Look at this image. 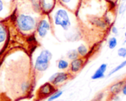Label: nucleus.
I'll return each mask as SVG.
<instances>
[{
    "label": "nucleus",
    "instance_id": "f257e3e1",
    "mask_svg": "<svg viewBox=\"0 0 126 101\" xmlns=\"http://www.w3.org/2000/svg\"><path fill=\"white\" fill-rule=\"evenodd\" d=\"M52 54L48 50H43L35 60L34 68L38 72H44L46 71L49 66V62L52 59Z\"/></svg>",
    "mask_w": 126,
    "mask_h": 101
},
{
    "label": "nucleus",
    "instance_id": "f03ea898",
    "mask_svg": "<svg viewBox=\"0 0 126 101\" xmlns=\"http://www.w3.org/2000/svg\"><path fill=\"white\" fill-rule=\"evenodd\" d=\"M18 29L22 32H29L34 30L36 27L35 19L29 15L21 14L16 18Z\"/></svg>",
    "mask_w": 126,
    "mask_h": 101
},
{
    "label": "nucleus",
    "instance_id": "7ed1b4c3",
    "mask_svg": "<svg viewBox=\"0 0 126 101\" xmlns=\"http://www.w3.org/2000/svg\"><path fill=\"white\" fill-rule=\"evenodd\" d=\"M54 22L55 25L61 26L64 30H68L71 27V21L68 13L64 9H59L54 16Z\"/></svg>",
    "mask_w": 126,
    "mask_h": 101
},
{
    "label": "nucleus",
    "instance_id": "20e7f679",
    "mask_svg": "<svg viewBox=\"0 0 126 101\" xmlns=\"http://www.w3.org/2000/svg\"><path fill=\"white\" fill-rule=\"evenodd\" d=\"M56 87L49 81L44 84L42 86L39 87V89L37 91V97L39 99H44L47 98H49L50 95H52L55 91Z\"/></svg>",
    "mask_w": 126,
    "mask_h": 101
},
{
    "label": "nucleus",
    "instance_id": "39448f33",
    "mask_svg": "<svg viewBox=\"0 0 126 101\" xmlns=\"http://www.w3.org/2000/svg\"><path fill=\"white\" fill-rule=\"evenodd\" d=\"M71 74L69 72H61L53 74L49 79V81L52 83L55 86L61 85L64 82L67 81L71 78Z\"/></svg>",
    "mask_w": 126,
    "mask_h": 101
},
{
    "label": "nucleus",
    "instance_id": "423d86ee",
    "mask_svg": "<svg viewBox=\"0 0 126 101\" xmlns=\"http://www.w3.org/2000/svg\"><path fill=\"white\" fill-rule=\"evenodd\" d=\"M85 64V59L83 58H78L75 60L71 61L69 64V70L72 74H76L79 72Z\"/></svg>",
    "mask_w": 126,
    "mask_h": 101
},
{
    "label": "nucleus",
    "instance_id": "0eeeda50",
    "mask_svg": "<svg viewBox=\"0 0 126 101\" xmlns=\"http://www.w3.org/2000/svg\"><path fill=\"white\" fill-rule=\"evenodd\" d=\"M49 30H50V24L49 21H47L46 19L41 20L37 27V32H38L39 37L44 38L47 35V32Z\"/></svg>",
    "mask_w": 126,
    "mask_h": 101
},
{
    "label": "nucleus",
    "instance_id": "6e6552de",
    "mask_svg": "<svg viewBox=\"0 0 126 101\" xmlns=\"http://www.w3.org/2000/svg\"><path fill=\"white\" fill-rule=\"evenodd\" d=\"M126 84V80H122L119 81L114 84H113L110 87H109V94L111 97L118 95L119 93L121 92L123 86Z\"/></svg>",
    "mask_w": 126,
    "mask_h": 101
},
{
    "label": "nucleus",
    "instance_id": "1a4fd4ad",
    "mask_svg": "<svg viewBox=\"0 0 126 101\" xmlns=\"http://www.w3.org/2000/svg\"><path fill=\"white\" fill-rule=\"evenodd\" d=\"M107 64H102L98 69L94 72V73L92 76V80H98V79H102L105 78V73L107 70Z\"/></svg>",
    "mask_w": 126,
    "mask_h": 101
},
{
    "label": "nucleus",
    "instance_id": "9d476101",
    "mask_svg": "<svg viewBox=\"0 0 126 101\" xmlns=\"http://www.w3.org/2000/svg\"><path fill=\"white\" fill-rule=\"evenodd\" d=\"M77 52L79 55V57L80 58H86L87 56V55L89 54V49L88 47L84 45V44H80V46H78V47L77 48Z\"/></svg>",
    "mask_w": 126,
    "mask_h": 101
},
{
    "label": "nucleus",
    "instance_id": "9b49d317",
    "mask_svg": "<svg viewBox=\"0 0 126 101\" xmlns=\"http://www.w3.org/2000/svg\"><path fill=\"white\" fill-rule=\"evenodd\" d=\"M7 38V30L5 26L0 22V44L4 43Z\"/></svg>",
    "mask_w": 126,
    "mask_h": 101
},
{
    "label": "nucleus",
    "instance_id": "f8f14e48",
    "mask_svg": "<svg viewBox=\"0 0 126 101\" xmlns=\"http://www.w3.org/2000/svg\"><path fill=\"white\" fill-rule=\"evenodd\" d=\"M93 24L97 27H100L101 29H106L108 26L105 22V21L100 18H94L93 20Z\"/></svg>",
    "mask_w": 126,
    "mask_h": 101
},
{
    "label": "nucleus",
    "instance_id": "ddd939ff",
    "mask_svg": "<svg viewBox=\"0 0 126 101\" xmlns=\"http://www.w3.org/2000/svg\"><path fill=\"white\" fill-rule=\"evenodd\" d=\"M126 67V60L125 61H123L121 64H120L119 65H117L116 67H114L113 69H111V71H110V72L109 73V75H108V76L109 77V76H111L112 75H114V73H116V72H117L118 71H120V70H121L122 69H123L124 67Z\"/></svg>",
    "mask_w": 126,
    "mask_h": 101
},
{
    "label": "nucleus",
    "instance_id": "4468645a",
    "mask_svg": "<svg viewBox=\"0 0 126 101\" xmlns=\"http://www.w3.org/2000/svg\"><path fill=\"white\" fill-rule=\"evenodd\" d=\"M69 67V63L63 59H61L58 62V68L61 70H65L67 69Z\"/></svg>",
    "mask_w": 126,
    "mask_h": 101
},
{
    "label": "nucleus",
    "instance_id": "2eb2a0df",
    "mask_svg": "<svg viewBox=\"0 0 126 101\" xmlns=\"http://www.w3.org/2000/svg\"><path fill=\"white\" fill-rule=\"evenodd\" d=\"M118 44V41L116 37H111L108 41V47L110 50H114Z\"/></svg>",
    "mask_w": 126,
    "mask_h": 101
},
{
    "label": "nucleus",
    "instance_id": "dca6fc26",
    "mask_svg": "<svg viewBox=\"0 0 126 101\" xmlns=\"http://www.w3.org/2000/svg\"><path fill=\"white\" fill-rule=\"evenodd\" d=\"M63 95V91L61 90H56L52 95H50L47 101H56L58 98H59L61 95Z\"/></svg>",
    "mask_w": 126,
    "mask_h": 101
},
{
    "label": "nucleus",
    "instance_id": "f3484780",
    "mask_svg": "<svg viewBox=\"0 0 126 101\" xmlns=\"http://www.w3.org/2000/svg\"><path fill=\"white\" fill-rule=\"evenodd\" d=\"M67 58L72 61V60H75L78 58H79V55L77 52V50H69L68 52H67Z\"/></svg>",
    "mask_w": 126,
    "mask_h": 101
},
{
    "label": "nucleus",
    "instance_id": "a211bd4d",
    "mask_svg": "<svg viewBox=\"0 0 126 101\" xmlns=\"http://www.w3.org/2000/svg\"><path fill=\"white\" fill-rule=\"evenodd\" d=\"M31 3H32V7L35 11H37V12L40 11V10L41 9V0H31Z\"/></svg>",
    "mask_w": 126,
    "mask_h": 101
},
{
    "label": "nucleus",
    "instance_id": "6ab92c4d",
    "mask_svg": "<svg viewBox=\"0 0 126 101\" xmlns=\"http://www.w3.org/2000/svg\"><path fill=\"white\" fill-rule=\"evenodd\" d=\"M117 55L119 57L125 58H126V47H120L117 50Z\"/></svg>",
    "mask_w": 126,
    "mask_h": 101
},
{
    "label": "nucleus",
    "instance_id": "aec40b11",
    "mask_svg": "<svg viewBox=\"0 0 126 101\" xmlns=\"http://www.w3.org/2000/svg\"><path fill=\"white\" fill-rule=\"evenodd\" d=\"M119 14H123L126 11V3H122L119 7Z\"/></svg>",
    "mask_w": 126,
    "mask_h": 101
},
{
    "label": "nucleus",
    "instance_id": "412c9836",
    "mask_svg": "<svg viewBox=\"0 0 126 101\" xmlns=\"http://www.w3.org/2000/svg\"><path fill=\"white\" fill-rule=\"evenodd\" d=\"M111 33H112L114 35H118L119 30H118V29H117V27L116 26H113V27H111Z\"/></svg>",
    "mask_w": 126,
    "mask_h": 101
},
{
    "label": "nucleus",
    "instance_id": "4be33fe9",
    "mask_svg": "<svg viewBox=\"0 0 126 101\" xmlns=\"http://www.w3.org/2000/svg\"><path fill=\"white\" fill-rule=\"evenodd\" d=\"M29 86H30V85H29L27 83H24V84H22L21 89H22L23 91H27V90L28 89V88H29Z\"/></svg>",
    "mask_w": 126,
    "mask_h": 101
},
{
    "label": "nucleus",
    "instance_id": "5701e85b",
    "mask_svg": "<svg viewBox=\"0 0 126 101\" xmlns=\"http://www.w3.org/2000/svg\"><path fill=\"white\" fill-rule=\"evenodd\" d=\"M111 98H112L111 99L113 100V101H120V98L118 95H115V96H113Z\"/></svg>",
    "mask_w": 126,
    "mask_h": 101
},
{
    "label": "nucleus",
    "instance_id": "b1692460",
    "mask_svg": "<svg viewBox=\"0 0 126 101\" xmlns=\"http://www.w3.org/2000/svg\"><path fill=\"white\" fill-rule=\"evenodd\" d=\"M121 92H122V94H123V95L126 96V84L123 86V89H122Z\"/></svg>",
    "mask_w": 126,
    "mask_h": 101
},
{
    "label": "nucleus",
    "instance_id": "393cba45",
    "mask_svg": "<svg viewBox=\"0 0 126 101\" xmlns=\"http://www.w3.org/2000/svg\"><path fill=\"white\" fill-rule=\"evenodd\" d=\"M3 8H4V4H3V1H2V0H0V12H1V11H2Z\"/></svg>",
    "mask_w": 126,
    "mask_h": 101
},
{
    "label": "nucleus",
    "instance_id": "a878e982",
    "mask_svg": "<svg viewBox=\"0 0 126 101\" xmlns=\"http://www.w3.org/2000/svg\"><path fill=\"white\" fill-rule=\"evenodd\" d=\"M62 2H63V3H65V4H68V3H69L72 0H61Z\"/></svg>",
    "mask_w": 126,
    "mask_h": 101
},
{
    "label": "nucleus",
    "instance_id": "bb28decb",
    "mask_svg": "<svg viewBox=\"0 0 126 101\" xmlns=\"http://www.w3.org/2000/svg\"><path fill=\"white\" fill-rule=\"evenodd\" d=\"M125 38H126V39H125V41H124V43H123V44H126V31L125 32Z\"/></svg>",
    "mask_w": 126,
    "mask_h": 101
},
{
    "label": "nucleus",
    "instance_id": "cd10ccee",
    "mask_svg": "<svg viewBox=\"0 0 126 101\" xmlns=\"http://www.w3.org/2000/svg\"><path fill=\"white\" fill-rule=\"evenodd\" d=\"M120 1H123V2H124V1H126V0H120Z\"/></svg>",
    "mask_w": 126,
    "mask_h": 101
},
{
    "label": "nucleus",
    "instance_id": "c85d7f7f",
    "mask_svg": "<svg viewBox=\"0 0 126 101\" xmlns=\"http://www.w3.org/2000/svg\"></svg>",
    "mask_w": 126,
    "mask_h": 101
}]
</instances>
